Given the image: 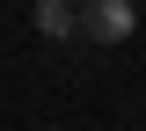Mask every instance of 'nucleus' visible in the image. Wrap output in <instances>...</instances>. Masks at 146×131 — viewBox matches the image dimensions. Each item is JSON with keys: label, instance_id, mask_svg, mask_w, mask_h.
<instances>
[{"label": "nucleus", "instance_id": "f257e3e1", "mask_svg": "<svg viewBox=\"0 0 146 131\" xmlns=\"http://www.w3.org/2000/svg\"><path fill=\"white\" fill-rule=\"evenodd\" d=\"M131 0H73V29L80 37H95V44H124L131 37Z\"/></svg>", "mask_w": 146, "mask_h": 131}, {"label": "nucleus", "instance_id": "f03ea898", "mask_svg": "<svg viewBox=\"0 0 146 131\" xmlns=\"http://www.w3.org/2000/svg\"><path fill=\"white\" fill-rule=\"evenodd\" d=\"M36 29L44 37H73V0H36Z\"/></svg>", "mask_w": 146, "mask_h": 131}]
</instances>
